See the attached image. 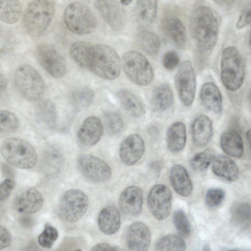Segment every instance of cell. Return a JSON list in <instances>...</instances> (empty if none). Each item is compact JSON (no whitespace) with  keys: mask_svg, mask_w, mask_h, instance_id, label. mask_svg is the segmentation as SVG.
<instances>
[{"mask_svg":"<svg viewBox=\"0 0 251 251\" xmlns=\"http://www.w3.org/2000/svg\"><path fill=\"white\" fill-rule=\"evenodd\" d=\"M94 98V93L92 89L87 87H81L73 92L71 100L76 108H86L92 104Z\"/></svg>","mask_w":251,"mask_h":251,"instance_id":"obj_38","label":"cell"},{"mask_svg":"<svg viewBox=\"0 0 251 251\" xmlns=\"http://www.w3.org/2000/svg\"><path fill=\"white\" fill-rule=\"evenodd\" d=\"M186 141L185 125L181 122L172 124L166 134V143L169 150L174 152L181 151L185 147Z\"/></svg>","mask_w":251,"mask_h":251,"instance_id":"obj_29","label":"cell"},{"mask_svg":"<svg viewBox=\"0 0 251 251\" xmlns=\"http://www.w3.org/2000/svg\"><path fill=\"white\" fill-rule=\"evenodd\" d=\"M123 70L129 79L136 85H149L153 78V72L147 59L141 53L129 51L122 57Z\"/></svg>","mask_w":251,"mask_h":251,"instance_id":"obj_8","label":"cell"},{"mask_svg":"<svg viewBox=\"0 0 251 251\" xmlns=\"http://www.w3.org/2000/svg\"><path fill=\"white\" fill-rule=\"evenodd\" d=\"M21 10L19 0H0V19L3 22L8 24L16 23Z\"/></svg>","mask_w":251,"mask_h":251,"instance_id":"obj_33","label":"cell"},{"mask_svg":"<svg viewBox=\"0 0 251 251\" xmlns=\"http://www.w3.org/2000/svg\"><path fill=\"white\" fill-rule=\"evenodd\" d=\"M94 5L111 29L119 31L124 28L126 15L117 0H94Z\"/></svg>","mask_w":251,"mask_h":251,"instance_id":"obj_14","label":"cell"},{"mask_svg":"<svg viewBox=\"0 0 251 251\" xmlns=\"http://www.w3.org/2000/svg\"><path fill=\"white\" fill-rule=\"evenodd\" d=\"M42 169L47 175H54L61 172L64 165V159L61 152L55 148L46 149L41 156Z\"/></svg>","mask_w":251,"mask_h":251,"instance_id":"obj_27","label":"cell"},{"mask_svg":"<svg viewBox=\"0 0 251 251\" xmlns=\"http://www.w3.org/2000/svg\"><path fill=\"white\" fill-rule=\"evenodd\" d=\"M123 249L119 247L112 246L107 243H99L92 247L91 251H122Z\"/></svg>","mask_w":251,"mask_h":251,"instance_id":"obj_49","label":"cell"},{"mask_svg":"<svg viewBox=\"0 0 251 251\" xmlns=\"http://www.w3.org/2000/svg\"><path fill=\"white\" fill-rule=\"evenodd\" d=\"M89 203V199L83 191L76 189L69 190L63 194L59 202V216L66 222H75L85 214Z\"/></svg>","mask_w":251,"mask_h":251,"instance_id":"obj_9","label":"cell"},{"mask_svg":"<svg viewBox=\"0 0 251 251\" xmlns=\"http://www.w3.org/2000/svg\"><path fill=\"white\" fill-rule=\"evenodd\" d=\"M15 187V182L11 178H7L1 183L0 188V200L1 202L9 198Z\"/></svg>","mask_w":251,"mask_h":251,"instance_id":"obj_46","label":"cell"},{"mask_svg":"<svg viewBox=\"0 0 251 251\" xmlns=\"http://www.w3.org/2000/svg\"><path fill=\"white\" fill-rule=\"evenodd\" d=\"M214 157V151L207 149L196 154L191 159L190 164L195 170L203 171L208 167Z\"/></svg>","mask_w":251,"mask_h":251,"instance_id":"obj_40","label":"cell"},{"mask_svg":"<svg viewBox=\"0 0 251 251\" xmlns=\"http://www.w3.org/2000/svg\"><path fill=\"white\" fill-rule=\"evenodd\" d=\"M35 116L39 124L45 127L53 128L56 125L57 110L54 103L50 100H41L37 104Z\"/></svg>","mask_w":251,"mask_h":251,"instance_id":"obj_28","label":"cell"},{"mask_svg":"<svg viewBox=\"0 0 251 251\" xmlns=\"http://www.w3.org/2000/svg\"><path fill=\"white\" fill-rule=\"evenodd\" d=\"M0 90L1 91H2V90H4L6 88L7 82L6 78L4 76L2 75L1 74L0 75Z\"/></svg>","mask_w":251,"mask_h":251,"instance_id":"obj_52","label":"cell"},{"mask_svg":"<svg viewBox=\"0 0 251 251\" xmlns=\"http://www.w3.org/2000/svg\"><path fill=\"white\" fill-rule=\"evenodd\" d=\"M158 0H137L135 15L137 21L143 25H149L155 21L157 11Z\"/></svg>","mask_w":251,"mask_h":251,"instance_id":"obj_31","label":"cell"},{"mask_svg":"<svg viewBox=\"0 0 251 251\" xmlns=\"http://www.w3.org/2000/svg\"><path fill=\"white\" fill-rule=\"evenodd\" d=\"M250 24H251V8H249L240 15L236 27L240 29Z\"/></svg>","mask_w":251,"mask_h":251,"instance_id":"obj_47","label":"cell"},{"mask_svg":"<svg viewBox=\"0 0 251 251\" xmlns=\"http://www.w3.org/2000/svg\"><path fill=\"white\" fill-rule=\"evenodd\" d=\"M215 2L222 6H229L238 2L240 0H214Z\"/></svg>","mask_w":251,"mask_h":251,"instance_id":"obj_51","label":"cell"},{"mask_svg":"<svg viewBox=\"0 0 251 251\" xmlns=\"http://www.w3.org/2000/svg\"><path fill=\"white\" fill-rule=\"evenodd\" d=\"M172 193L164 184H157L150 190L148 197V205L152 215L158 220L165 219L171 209Z\"/></svg>","mask_w":251,"mask_h":251,"instance_id":"obj_13","label":"cell"},{"mask_svg":"<svg viewBox=\"0 0 251 251\" xmlns=\"http://www.w3.org/2000/svg\"><path fill=\"white\" fill-rule=\"evenodd\" d=\"M165 30L175 45L178 48L183 47L187 40V32L183 22L178 18L172 17L164 22Z\"/></svg>","mask_w":251,"mask_h":251,"instance_id":"obj_32","label":"cell"},{"mask_svg":"<svg viewBox=\"0 0 251 251\" xmlns=\"http://www.w3.org/2000/svg\"><path fill=\"white\" fill-rule=\"evenodd\" d=\"M171 184L174 190L179 195L187 197L193 190V183L185 169L179 164L174 165L170 174Z\"/></svg>","mask_w":251,"mask_h":251,"instance_id":"obj_21","label":"cell"},{"mask_svg":"<svg viewBox=\"0 0 251 251\" xmlns=\"http://www.w3.org/2000/svg\"><path fill=\"white\" fill-rule=\"evenodd\" d=\"M132 0H120L121 3L124 5H127L131 3Z\"/></svg>","mask_w":251,"mask_h":251,"instance_id":"obj_54","label":"cell"},{"mask_svg":"<svg viewBox=\"0 0 251 251\" xmlns=\"http://www.w3.org/2000/svg\"><path fill=\"white\" fill-rule=\"evenodd\" d=\"M86 69L101 78L113 80L120 75V58L116 51L106 45H92Z\"/></svg>","mask_w":251,"mask_h":251,"instance_id":"obj_2","label":"cell"},{"mask_svg":"<svg viewBox=\"0 0 251 251\" xmlns=\"http://www.w3.org/2000/svg\"><path fill=\"white\" fill-rule=\"evenodd\" d=\"M140 47L147 53L153 55L159 50L160 43L158 37L153 33L149 31L141 32L138 36Z\"/></svg>","mask_w":251,"mask_h":251,"instance_id":"obj_36","label":"cell"},{"mask_svg":"<svg viewBox=\"0 0 251 251\" xmlns=\"http://www.w3.org/2000/svg\"><path fill=\"white\" fill-rule=\"evenodd\" d=\"M145 151V144L141 136L132 134L126 138L120 148V157L123 164L131 166L142 157Z\"/></svg>","mask_w":251,"mask_h":251,"instance_id":"obj_16","label":"cell"},{"mask_svg":"<svg viewBox=\"0 0 251 251\" xmlns=\"http://www.w3.org/2000/svg\"><path fill=\"white\" fill-rule=\"evenodd\" d=\"M44 198L36 188H28L16 198L15 207L20 213L30 214L37 212L43 206Z\"/></svg>","mask_w":251,"mask_h":251,"instance_id":"obj_18","label":"cell"},{"mask_svg":"<svg viewBox=\"0 0 251 251\" xmlns=\"http://www.w3.org/2000/svg\"><path fill=\"white\" fill-rule=\"evenodd\" d=\"M250 44L251 46V31L250 35Z\"/></svg>","mask_w":251,"mask_h":251,"instance_id":"obj_55","label":"cell"},{"mask_svg":"<svg viewBox=\"0 0 251 251\" xmlns=\"http://www.w3.org/2000/svg\"><path fill=\"white\" fill-rule=\"evenodd\" d=\"M246 137L251 151V128L249 129L246 133Z\"/></svg>","mask_w":251,"mask_h":251,"instance_id":"obj_53","label":"cell"},{"mask_svg":"<svg viewBox=\"0 0 251 251\" xmlns=\"http://www.w3.org/2000/svg\"><path fill=\"white\" fill-rule=\"evenodd\" d=\"M91 44L84 41L73 43L70 49L69 54L72 59L80 67L85 69Z\"/></svg>","mask_w":251,"mask_h":251,"instance_id":"obj_34","label":"cell"},{"mask_svg":"<svg viewBox=\"0 0 251 251\" xmlns=\"http://www.w3.org/2000/svg\"><path fill=\"white\" fill-rule=\"evenodd\" d=\"M55 12L51 0H33L27 5L23 23L28 32L33 36L42 34L49 26Z\"/></svg>","mask_w":251,"mask_h":251,"instance_id":"obj_4","label":"cell"},{"mask_svg":"<svg viewBox=\"0 0 251 251\" xmlns=\"http://www.w3.org/2000/svg\"><path fill=\"white\" fill-rule=\"evenodd\" d=\"M212 171L216 176L228 181L236 180L239 176L236 163L229 157L223 155L214 157Z\"/></svg>","mask_w":251,"mask_h":251,"instance_id":"obj_25","label":"cell"},{"mask_svg":"<svg viewBox=\"0 0 251 251\" xmlns=\"http://www.w3.org/2000/svg\"><path fill=\"white\" fill-rule=\"evenodd\" d=\"M98 226L102 232L106 235L116 233L121 226V214L115 206H109L100 213L98 219Z\"/></svg>","mask_w":251,"mask_h":251,"instance_id":"obj_23","label":"cell"},{"mask_svg":"<svg viewBox=\"0 0 251 251\" xmlns=\"http://www.w3.org/2000/svg\"><path fill=\"white\" fill-rule=\"evenodd\" d=\"M19 126V122L16 115L6 110L0 112V129L1 132H8L16 130Z\"/></svg>","mask_w":251,"mask_h":251,"instance_id":"obj_41","label":"cell"},{"mask_svg":"<svg viewBox=\"0 0 251 251\" xmlns=\"http://www.w3.org/2000/svg\"><path fill=\"white\" fill-rule=\"evenodd\" d=\"M14 82L18 91L28 101L38 100L45 92V84L41 75L28 64L22 65L16 69Z\"/></svg>","mask_w":251,"mask_h":251,"instance_id":"obj_6","label":"cell"},{"mask_svg":"<svg viewBox=\"0 0 251 251\" xmlns=\"http://www.w3.org/2000/svg\"><path fill=\"white\" fill-rule=\"evenodd\" d=\"M20 220L21 224L26 227H31L34 224L33 219L29 216H24Z\"/></svg>","mask_w":251,"mask_h":251,"instance_id":"obj_50","label":"cell"},{"mask_svg":"<svg viewBox=\"0 0 251 251\" xmlns=\"http://www.w3.org/2000/svg\"><path fill=\"white\" fill-rule=\"evenodd\" d=\"M179 57L174 50H169L165 52L162 59L163 67L168 70H173L179 64Z\"/></svg>","mask_w":251,"mask_h":251,"instance_id":"obj_45","label":"cell"},{"mask_svg":"<svg viewBox=\"0 0 251 251\" xmlns=\"http://www.w3.org/2000/svg\"><path fill=\"white\" fill-rule=\"evenodd\" d=\"M143 200L142 189L137 186H130L121 194L119 200V206L124 213L136 215L142 209Z\"/></svg>","mask_w":251,"mask_h":251,"instance_id":"obj_19","label":"cell"},{"mask_svg":"<svg viewBox=\"0 0 251 251\" xmlns=\"http://www.w3.org/2000/svg\"><path fill=\"white\" fill-rule=\"evenodd\" d=\"M189 26L192 36L200 50L208 51L215 46L219 26L209 8L200 6L194 9L190 16Z\"/></svg>","mask_w":251,"mask_h":251,"instance_id":"obj_1","label":"cell"},{"mask_svg":"<svg viewBox=\"0 0 251 251\" xmlns=\"http://www.w3.org/2000/svg\"><path fill=\"white\" fill-rule=\"evenodd\" d=\"M174 225L179 232L184 236L189 235L191 227L187 217L181 209L174 211L173 216Z\"/></svg>","mask_w":251,"mask_h":251,"instance_id":"obj_43","label":"cell"},{"mask_svg":"<svg viewBox=\"0 0 251 251\" xmlns=\"http://www.w3.org/2000/svg\"><path fill=\"white\" fill-rule=\"evenodd\" d=\"M1 153L11 165L23 169H29L36 164L38 156L34 148L21 139H5L1 146Z\"/></svg>","mask_w":251,"mask_h":251,"instance_id":"obj_5","label":"cell"},{"mask_svg":"<svg viewBox=\"0 0 251 251\" xmlns=\"http://www.w3.org/2000/svg\"><path fill=\"white\" fill-rule=\"evenodd\" d=\"M36 52L39 63L50 75L59 78L66 75L65 60L53 46L42 43L37 47Z\"/></svg>","mask_w":251,"mask_h":251,"instance_id":"obj_11","label":"cell"},{"mask_svg":"<svg viewBox=\"0 0 251 251\" xmlns=\"http://www.w3.org/2000/svg\"><path fill=\"white\" fill-rule=\"evenodd\" d=\"M103 132V125L96 116H90L85 119L77 132V140L83 148H89L96 145L100 139Z\"/></svg>","mask_w":251,"mask_h":251,"instance_id":"obj_15","label":"cell"},{"mask_svg":"<svg viewBox=\"0 0 251 251\" xmlns=\"http://www.w3.org/2000/svg\"><path fill=\"white\" fill-rule=\"evenodd\" d=\"M104 125L107 132L112 135L119 133L124 127L120 115L114 111L106 112L103 116Z\"/></svg>","mask_w":251,"mask_h":251,"instance_id":"obj_39","label":"cell"},{"mask_svg":"<svg viewBox=\"0 0 251 251\" xmlns=\"http://www.w3.org/2000/svg\"><path fill=\"white\" fill-rule=\"evenodd\" d=\"M11 241V236L8 229L0 226V250L8 247Z\"/></svg>","mask_w":251,"mask_h":251,"instance_id":"obj_48","label":"cell"},{"mask_svg":"<svg viewBox=\"0 0 251 251\" xmlns=\"http://www.w3.org/2000/svg\"><path fill=\"white\" fill-rule=\"evenodd\" d=\"M231 219L236 225L246 226L251 222V205L247 202L238 203L232 208Z\"/></svg>","mask_w":251,"mask_h":251,"instance_id":"obj_35","label":"cell"},{"mask_svg":"<svg viewBox=\"0 0 251 251\" xmlns=\"http://www.w3.org/2000/svg\"><path fill=\"white\" fill-rule=\"evenodd\" d=\"M126 240V246L130 250L147 251L151 241L150 229L142 222L133 223L128 227Z\"/></svg>","mask_w":251,"mask_h":251,"instance_id":"obj_17","label":"cell"},{"mask_svg":"<svg viewBox=\"0 0 251 251\" xmlns=\"http://www.w3.org/2000/svg\"><path fill=\"white\" fill-rule=\"evenodd\" d=\"M174 101L173 91L166 84L156 86L153 90L151 103L153 108L157 111H163L169 108Z\"/></svg>","mask_w":251,"mask_h":251,"instance_id":"obj_30","label":"cell"},{"mask_svg":"<svg viewBox=\"0 0 251 251\" xmlns=\"http://www.w3.org/2000/svg\"><path fill=\"white\" fill-rule=\"evenodd\" d=\"M63 20L68 29L78 35L91 33L97 26V21L92 12L80 2H72L66 7Z\"/></svg>","mask_w":251,"mask_h":251,"instance_id":"obj_7","label":"cell"},{"mask_svg":"<svg viewBox=\"0 0 251 251\" xmlns=\"http://www.w3.org/2000/svg\"><path fill=\"white\" fill-rule=\"evenodd\" d=\"M175 84L182 103L186 106L191 105L195 99L196 81L190 61H185L180 65L176 75Z\"/></svg>","mask_w":251,"mask_h":251,"instance_id":"obj_12","label":"cell"},{"mask_svg":"<svg viewBox=\"0 0 251 251\" xmlns=\"http://www.w3.org/2000/svg\"><path fill=\"white\" fill-rule=\"evenodd\" d=\"M191 131L194 144L198 147L204 146L209 142L213 134L211 119L205 115L199 116L193 122Z\"/></svg>","mask_w":251,"mask_h":251,"instance_id":"obj_20","label":"cell"},{"mask_svg":"<svg viewBox=\"0 0 251 251\" xmlns=\"http://www.w3.org/2000/svg\"><path fill=\"white\" fill-rule=\"evenodd\" d=\"M220 145L227 155L236 158L241 157L244 152V145L239 133L233 130L225 131L220 137Z\"/></svg>","mask_w":251,"mask_h":251,"instance_id":"obj_26","label":"cell"},{"mask_svg":"<svg viewBox=\"0 0 251 251\" xmlns=\"http://www.w3.org/2000/svg\"><path fill=\"white\" fill-rule=\"evenodd\" d=\"M117 97L122 107L131 116L139 118L145 113V108L142 101L129 90L126 89L119 90Z\"/></svg>","mask_w":251,"mask_h":251,"instance_id":"obj_24","label":"cell"},{"mask_svg":"<svg viewBox=\"0 0 251 251\" xmlns=\"http://www.w3.org/2000/svg\"><path fill=\"white\" fill-rule=\"evenodd\" d=\"M201 100L204 105L216 114L222 111V95L218 86L212 82L204 83L200 91Z\"/></svg>","mask_w":251,"mask_h":251,"instance_id":"obj_22","label":"cell"},{"mask_svg":"<svg viewBox=\"0 0 251 251\" xmlns=\"http://www.w3.org/2000/svg\"><path fill=\"white\" fill-rule=\"evenodd\" d=\"M58 237V232L56 228L49 223L44 226L42 232L38 236V242L44 248H50Z\"/></svg>","mask_w":251,"mask_h":251,"instance_id":"obj_42","label":"cell"},{"mask_svg":"<svg viewBox=\"0 0 251 251\" xmlns=\"http://www.w3.org/2000/svg\"><path fill=\"white\" fill-rule=\"evenodd\" d=\"M225 197V192L220 188L209 189L205 196V203L207 206L214 207L220 205Z\"/></svg>","mask_w":251,"mask_h":251,"instance_id":"obj_44","label":"cell"},{"mask_svg":"<svg viewBox=\"0 0 251 251\" xmlns=\"http://www.w3.org/2000/svg\"><path fill=\"white\" fill-rule=\"evenodd\" d=\"M77 166L81 174L91 182H104L112 175L109 166L101 159L92 155H80L77 160Z\"/></svg>","mask_w":251,"mask_h":251,"instance_id":"obj_10","label":"cell"},{"mask_svg":"<svg viewBox=\"0 0 251 251\" xmlns=\"http://www.w3.org/2000/svg\"></svg>","mask_w":251,"mask_h":251,"instance_id":"obj_56","label":"cell"},{"mask_svg":"<svg viewBox=\"0 0 251 251\" xmlns=\"http://www.w3.org/2000/svg\"><path fill=\"white\" fill-rule=\"evenodd\" d=\"M220 75L223 85L230 91H237L244 82V62L240 53L234 47H227L222 52Z\"/></svg>","mask_w":251,"mask_h":251,"instance_id":"obj_3","label":"cell"},{"mask_svg":"<svg viewBox=\"0 0 251 251\" xmlns=\"http://www.w3.org/2000/svg\"><path fill=\"white\" fill-rule=\"evenodd\" d=\"M186 244L180 237L168 234L160 239L155 245L157 251H185Z\"/></svg>","mask_w":251,"mask_h":251,"instance_id":"obj_37","label":"cell"}]
</instances>
